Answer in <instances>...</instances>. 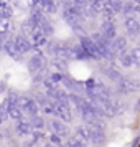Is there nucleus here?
Instances as JSON below:
<instances>
[{"instance_id": "obj_1", "label": "nucleus", "mask_w": 140, "mask_h": 147, "mask_svg": "<svg viewBox=\"0 0 140 147\" xmlns=\"http://www.w3.org/2000/svg\"><path fill=\"white\" fill-rule=\"evenodd\" d=\"M3 48H5V53H7L10 58L20 60L23 55H27L28 51L33 50V43L28 40L23 33H20V35H15L10 40L5 41V43H3Z\"/></svg>"}, {"instance_id": "obj_2", "label": "nucleus", "mask_w": 140, "mask_h": 147, "mask_svg": "<svg viewBox=\"0 0 140 147\" xmlns=\"http://www.w3.org/2000/svg\"><path fill=\"white\" fill-rule=\"evenodd\" d=\"M48 53H50L51 58H54V61H68V60L73 58L71 47L69 45H64V43H50Z\"/></svg>"}, {"instance_id": "obj_3", "label": "nucleus", "mask_w": 140, "mask_h": 147, "mask_svg": "<svg viewBox=\"0 0 140 147\" xmlns=\"http://www.w3.org/2000/svg\"><path fill=\"white\" fill-rule=\"evenodd\" d=\"M79 45L82 47V50L87 53L89 60H102V53H100L99 47L96 45V41L92 40V36H89V35H82V36H79Z\"/></svg>"}, {"instance_id": "obj_4", "label": "nucleus", "mask_w": 140, "mask_h": 147, "mask_svg": "<svg viewBox=\"0 0 140 147\" xmlns=\"http://www.w3.org/2000/svg\"><path fill=\"white\" fill-rule=\"evenodd\" d=\"M20 107L25 117H35V116H40V107L35 98H28V96H21L20 98Z\"/></svg>"}, {"instance_id": "obj_5", "label": "nucleus", "mask_w": 140, "mask_h": 147, "mask_svg": "<svg viewBox=\"0 0 140 147\" xmlns=\"http://www.w3.org/2000/svg\"><path fill=\"white\" fill-rule=\"evenodd\" d=\"M36 102H38V107H40L41 114H46V116H53L54 111H56V104L54 101L48 96V94H38L36 98Z\"/></svg>"}, {"instance_id": "obj_6", "label": "nucleus", "mask_w": 140, "mask_h": 147, "mask_svg": "<svg viewBox=\"0 0 140 147\" xmlns=\"http://www.w3.org/2000/svg\"><path fill=\"white\" fill-rule=\"evenodd\" d=\"M140 89V81L133 80V78H122V80L117 83V91L120 94H132V93H137Z\"/></svg>"}, {"instance_id": "obj_7", "label": "nucleus", "mask_w": 140, "mask_h": 147, "mask_svg": "<svg viewBox=\"0 0 140 147\" xmlns=\"http://www.w3.org/2000/svg\"><path fill=\"white\" fill-rule=\"evenodd\" d=\"M89 127V142L94 146H102L106 142V131L104 126H96V124H87Z\"/></svg>"}, {"instance_id": "obj_8", "label": "nucleus", "mask_w": 140, "mask_h": 147, "mask_svg": "<svg viewBox=\"0 0 140 147\" xmlns=\"http://www.w3.org/2000/svg\"><path fill=\"white\" fill-rule=\"evenodd\" d=\"M100 33L106 36L107 40H115L119 35H117V27H115V22H114V17H106L102 23H100Z\"/></svg>"}, {"instance_id": "obj_9", "label": "nucleus", "mask_w": 140, "mask_h": 147, "mask_svg": "<svg viewBox=\"0 0 140 147\" xmlns=\"http://www.w3.org/2000/svg\"><path fill=\"white\" fill-rule=\"evenodd\" d=\"M125 33L132 38H140V20L137 17H125L124 18Z\"/></svg>"}, {"instance_id": "obj_10", "label": "nucleus", "mask_w": 140, "mask_h": 147, "mask_svg": "<svg viewBox=\"0 0 140 147\" xmlns=\"http://www.w3.org/2000/svg\"><path fill=\"white\" fill-rule=\"evenodd\" d=\"M46 68V56L43 53H35L30 60H28V69L31 73H41Z\"/></svg>"}, {"instance_id": "obj_11", "label": "nucleus", "mask_w": 140, "mask_h": 147, "mask_svg": "<svg viewBox=\"0 0 140 147\" xmlns=\"http://www.w3.org/2000/svg\"><path fill=\"white\" fill-rule=\"evenodd\" d=\"M56 104V111L54 116L61 119L63 122H69L73 119V111H71V104L69 102H54Z\"/></svg>"}, {"instance_id": "obj_12", "label": "nucleus", "mask_w": 140, "mask_h": 147, "mask_svg": "<svg viewBox=\"0 0 140 147\" xmlns=\"http://www.w3.org/2000/svg\"><path fill=\"white\" fill-rule=\"evenodd\" d=\"M15 132L18 134L20 137L23 139H28L30 136H33V127L30 124V119H20V121H15Z\"/></svg>"}, {"instance_id": "obj_13", "label": "nucleus", "mask_w": 140, "mask_h": 147, "mask_svg": "<svg viewBox=\"0 0 140 147\" xmlns=\"http://www.w3.org/2000/svg\"><path fill=\"white\" fill-rule=\"evenodd\" d=\"M50 129H51V134L60 136L61 139H63V137H66L68 134H69V129H68L66 122H63V121L58 119V117H54V119L50 121Z\"/></svg>"}, {"instance_id": "obj_14", "label": "nucleus", "mask_w": 140, "mask_h": 147, "mask_svg": "<svg viewBox=\"0 0 140 147\" xmlns=\"http://www.w3.org/2000/svg\"><path fill=\"white\" fill-rule=\"evenodd\" d=\"M36 8H40L43 13L46 15H54L56 12H58V8H60V5H58V0H41L40 5Z\"/></svg>"}, {"instance_id": "obj_15", "label": "nucleus", "mask_w": 140, "mask_h": 147, "mask_svg": "<svg viewBox=\"0 0 140 147\" xmlns=\"http://www.w3.org/2000/svg\"><path fill=\"white\" fill-rule=\"evenodd\" d=\"M102 73H104V76L109 78V81H112L114 84H117V83L124 78V74L120 73L117 68H114L112 65H106V66H102Z\"/></svg>"}, {"instance_id": "obj_16", "label": "nucleus", "mask_w": 140, "mask_h": 147, "mask_svg": "<svg viewBox=\"0 0 140 147\" xmlns=\"http://www.w3.org/2000/svg\"><path fill=\"white\" fill-rule=\"evenodd\" d=\"M122 10H124V0H107L106 17H114L117 13H122Z\"/></svg>"}, {"instance_id": "obj_17", "label": "nucleus", "mask_w": 140, "mask_h": 147, "mask_svg": "<svg viewBox=\"0 0 140 147\" xmlns=\"http://www.w3.org/2000/svg\"><path fill=\"white\" fill-rule=\"evenodd\" d=\"M10 30H12V23H10V18L7 17H2L0 15V40L3 41L7 38V35L10 33Z\"/></svg>"}, {"instance_id": "obj_18", "label": "nucleus", "mask_w": 140, "mask_h": 147, "mask_svg": "<svg viewBox=\"0 0 140 147\" xmlns=\"http://www.w3.org/2000/svg\"><path fill=\"white\" fill-rule=\"evenodd\" d=\"M117 60H119L120 66H124V68H132V66H133V58H132V53H130V50H127V51H122V53L117 56Z\"/></svg>"}, {"instance_id": "obj_19", "label": "nucleus", "mask_w": 140, "mask_h": 147, "mask_svg": "<svg viewBox=\"0 0 140 147\" xmlns=\"http://www.w3.org/2000/svg\"><path fill=\"white\" fill-rule=\"evenodd\" d=\"M91 12H92V13L106 15V12H107V0H92V3H91Z\"/></svg>"}, {"instance_id": "obj_20", "label": "nucleus", "mask_w": 140, "mask_h": 147, "mask_svg": "<svg viewBox=\"0 0 140 147\" xmlns=\"http://www.w3.org/2000/svg\"><path fill=\"white\" fill-rule=\"evenodd\" d=\"M74 136H76L78 139H81L82 142L89 144V127H87V124H82V126H78V127H76Z\"/></svg>"}, {"instance_id": "obj_21", "label": "nucleus", "mask_w": 140, "mask_h": 147, "mask_svg": "<svg viewBox=\"0 0 140 147\" xmlns=\"http://www.w3.org/2000/svg\"><path fill=\"white\" fill-rule=\"evenodd\" d=\"M112 48L115 50L117 55H120L122 51H127V38L125 36H117L115 40H112Z\"/></svg>"}, {"instance_id": "obj_22", "label": "nucleus", "mask_w": 140, "mask_h": 147, "mask_svg": "<svg viewBox=\"0 0 140 147\" xmlns=\"http://www.w3.org/2000/svg\"><path fill=\"white\" fill-rule=\"evenodd\" d=\"M30 124H31V127H33L35 132H40V131H43V129H45L46 121H45V117L40 114V116H35V117H31V119H30Z\"/></svg>"}, {"instance_id": "obj_23", "label": "nucleus", "mask_w": 140, "mask_h": 147, "mask_svg": "<svg viewBox=\"0 0 140 147\" xmlns=\"http://www.w3.org/2000/svg\"><path fill=\"white\" fill-rule=\"evenodd\" d=\"M71 55H73V60H89L87 53L82 50L81 45H74V47H71Z\"/></svg>"}, {"instance_id": "obj_24", "label": "nucleus", "mask_w": 140, "mask_h": 147, "mask_svg": "<svg viewBox=\"0 0 140 147\" xmlns=\"http://www.w3.org/2000/svg\"><path fill=\"white\" fill-rule=\"evenodd\" d=\"M48 78L53 81L54 84H58V86H60V84H63V83H64V80H66V74L61 73V71H51V73L48 74Z\"/></svg>"}, {"instance_id": "obj_25", "label": "nucleus", "mask_w": 140, "mask_h": 147, "mask_svg": "<svg viewBox=\"0 0 140 147\" xmlns=\"http://www.w3.org/2000/svg\"><path fill=\"white\" fill-rule=\"evenodd\" d=\"M66 147H87L86 142H82L81 139H78L76 136H73V137H68L66 144H64Z\"/></svg>"}, {"instance_id": "obj_26", "label": "nucleus", "mask_w": 140, "mask_h": 147, "mask_svg": "<svg viewBox=\"0 0 140 147\" xmlns=\"http://www.w3.org/2000/svg\"><path fill=\"white\" fill-rule=\"evenodd\" d=\"M130 53H132V58H133V66L140 68V47H135L130 50Z\"/></svg>"}, {"instance_id": "obj_27", "label": "nucleus", "mask_w": 140, "mask_h": 147, "mask_svg": "<svg viewBox=\"0 0 140 147\" xmlns=\"http://www.w3.org/2000/svg\"><path fill=\"white\" fill-rule=\"evenodd\" d=\"M48 144H51V146H63V139L60 136H56V134H51L50 139H48Z\"/></svg>"}, {"instance_id": "obj_28", "label": "nucleus", "mask_w": 140, "mask_h": 147, "mask_svg": "<svg viewBox=\"0 0 140 147\" xmlns=\"http://www.w3.org/2000/svg\"><path fill=\"white\" fill-rule=\"evenodd\" d=\"M135 109L140 113V98H139V101H137V106H135Z\"/></svg>"}, {"instance_id": "obj_29", "label": "nucleus", "mask_w": 140, "mask_h": 147, "mask_svg": "<svg viewBox=\"0 0 140 147\" xmlns=\"http://www.w3.org/2000/svg\"><path fill=\"white\" fill-rule=\"evenodd\" d=\"M130 2H133L135 5H139V7H140V0H130Z\"/></svg>"}, {"instance_id": "obj_30", "label": "nucleus", "mask_w": 140, "mask_h": 147, "mask_svg": "<svg viewBox=\"0 0 140 147\" xmlns=\"http://www.w3.org/2000/svg\"><path fill=\"white\" fill-rule=\"evenodd\" d=\"M137 137H140V131H139V136H137Z\"/></svg>"}]
</instances>
